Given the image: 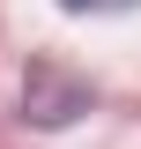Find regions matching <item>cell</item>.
Masks as SVG:
<instances>
[{
  "instance_id": "7a4b0ae2",
  "label": "cell",
  "mask_w": 141,
  "mask_h": 149,
  "mask_svg": "<svg viewBox=\"0 0 141 149\" xmlns=\"http://www.w3.org/2000/svg\"><path fill=\"white\" fill-rule=\"evenodd\" d=\"M67 15H126V8H141V0H59Z\"/></svg>"
},
{
  "instance_id": "6da1fadb",
  "label": "cell",
  "mask_w": 141,
  "mask_h": 149,
  "mask_svg": "<svg viewBox=\"0 0 141 149\" xmlns=\"http://www.w3.org/2000/svg\"><path fill=\"white\" fill-rule=\"evenodd\" d=\"M82 104H89V90L74 82V74H59V67H30V82H22V119H37V127H67Z\"/></svg>"
}]
</instances>
